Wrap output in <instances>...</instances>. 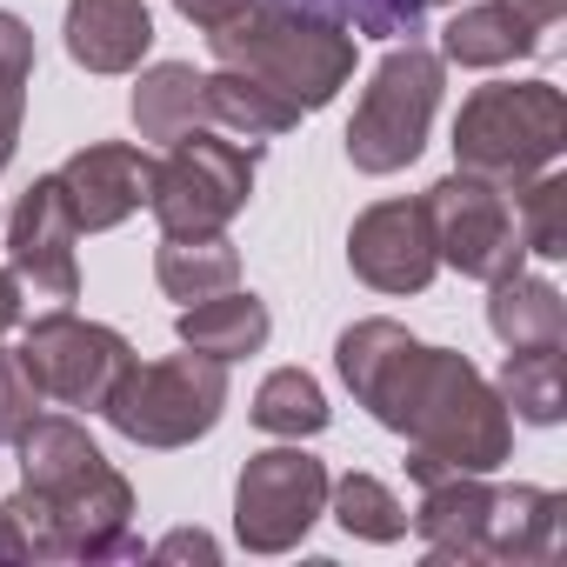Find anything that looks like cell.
Instances as JSON below:
<instances>
[{"label":"cell","instance_id":"6da1fadb","mask_svg":"<svg viewBox=\"0 0 567 567\" xmlns=\"http://www.w3.org/2000/svg\"><path fill=\"white\" fill-rule=\"evenodd\" d=\"M334 361L354 401L408 441V474L421 487L447 474H494L507 461L514 447L507 401L467 354L427 348L401 321H354Z\"/></svg>","mask_w":567,"mask_h":567},{"label":"cell","instance_id":"7a4b0ae2","mask_svg":"<svg viewBox=\"0 0 567 567\" xmlns=\"http://www.w3.org/2000/svg\"><path fill=\"white\" fill-rule=\"evenodd\" d=\"M21 447V494L8 514L21 520L28 560H127L141 540L127 534L134 487L107 467V454L87 441L81 421L34 414Z\"/></svg>","mask_w":567,"mask_h":567},{"label":"cell","instance_id":"3957f363","mask_svg":"<svg viewBox=\"0 0 567 567\" xmlns=\"http://www.w3.org/2000/svg\"><path fill=\"white\" fill-rule=\"evenodd\" d=\"M207 48L220 68L260 81L267 94H280L301 114L328 107L354 74V34L280 8V0H240L227 21L207 28Z\"/></svg>","mask_w":567,"mask_h":567},{"label":"cell","instance_id":"277c9868","mask_svg":"<svg viewBox=\"0 0 567 567\" xmlns=\"http://www.w3.org/2000/svg\"><path fill=\"white\" fill-rule=\"evenodd\" d=\"M567 147V101L554 81H494L474 87L454 121V167L494 187H527Z\"/></svg>","mask_w":567,"mask_h":567},{"label":"cell","instance_id":"5b68a950","mask_svg":"<svg viewBox=\"0 0 567 567\" xmlns=\"http://www.w3.org/2000/svg\"><path fill=\"white\" fill-rule=\"evenodd\" d=\"M227 408V361L207 354H174V361H127V374L107 394V427L127 434L134 447H187L200 441Z\"/></svg>","mask_w":567,"mask_h":567},{"label":"cell","instance_id":"8992f818","mask_svg":"<svg viewBox=\"0 0 567 567\" xmlns=\"http://www.w3.org/2000/svg\"><path fill=\"white\" fill-rule=\"evenodd\" d=\"M434 107H441V54L421 41H394V54L374 68L348 121V161L361 174H401L427 147Z\"/></svg>","mask_w":567,"mask_h":567},{"label":"cell","instance_id":"52a82bcc","mask_svg":"<svg viewBox=\"0 0 567 567\" xmlns=\"http://www.w3.org/2000/svg\"><path fill=\"white\" fill-rule=\"evenodd\" d=\"M254 161H260L254 141L240 147L207 127L167 141V161H154V194H147L161 234H220L254 194Z\"/></svg>","mask_w":567,"mask_h":567},{"label":"cell","instance_id":"ba28073f","mask_svg":"<svg viewBox=\"0 0 567 567\" xmlns=\"http://www.w3.org/2000/svg\"><path fill=\"white\" fill-rule=\"evenodd\" d=\"M328 514V467L308 447H267L234 481V534L247 554H288Z\"/></svg>","mask_w":567,"mask_h":567},{"label":"cell","instance_id":"9c48e42d","mask_svg":"<svg viewBox=\"0 0 567 567\" xmlns=\"http://www.w3.org/2000/svg\"><path fill=\"white\" fill-rule=\"evenodd\" d=\"M427 227H434V254L447 260V267H461L467 280H501V274H514L520 267V220H514V207H507V187H494V181H481V174H447V181H434L427 194Z\"/></svg>","mask_w":567,"mask_h":567},{"label":"cell","instance_id":"30bf717a","mask_svg":"<svg viewBox=\"0 0 567 567\" xmlns=\"http://www.w3.org/2000/svg\"><path fill=\"white\" fill-rule=\"evenodd\" d=\"M21 368L34 374V388L61 408H107L114 381L127 374V341L101 321H81L74 308H54L28 328V341L14 348Z\"/></svg>","mask_w":567,"mask_h":567},{"label":"cell","instance_id":"8fae6325","mask_svg":"<svg viewBox=\"0 0 567 567\" xmlns=\"http://www.w3.org/2000/svg\"><path fill=\"white\" fill-rule=\"evenodd\" d=\"M348 260L374 295H421L441 267L427 200H374L348 234Z\"/></svg>","mask_w":567,"mask_h":567},{"label":"cell","instance_id":"7c38bea8","mask_svg":"<svg viewBox=\"0 0 567 567\" xmlns=\"http://www.w3.org/2000/svg\"><path fill=\"white\" fill-rule=\"evenodd\" d=\"M74 240H81V227L68 214V194H61L54 174H41L8 214V267H14V280H28V288L48 295V301H74L81 295Z\"/></svg>","mask_w":567,"mask_h":567},{"label":"cell","instance_id":"4fadbf2b","mask_svg":"<svg viewBox=\"0 0 567 567\" xmlns=\"http://www.w3.org/2000/svg\"><path fill=\"white\" fill-rule=\"evenodd\" d=\"M54 181H61V194H68L74 227H81V234H107V227H121L134 207H147V194H154V154H141V147H127V141H94V147H81Z\"/></svg>","mask_w":567,"mask_h":567},{"label":"cell","instance_id":"5bb4252c","mask_svg":"<svg viewBox=\"0 0 567 567\" xmlns=\"http://www.w3.org/2000/svg\"><path fill=\"white\" fill-rule=\"evenodd\" d=\"M560 514L567 501L554 487H487L474 560H547L560 547Z\"/></svg>","mask_w":567,"mask_h":567},{"label":"cell","instance_id":"9a60e30c","mask_svg":"<svg viewBox=\"0 0 567 567\" xmlns=\"http://www.w3.org/2000/svg\"><path fill=\"white\" fill-rule=\"evenodd\" d=\"M154 48L147 0H68V54L87 74H134Z\"/></svg>","mask_w":567,"mask_h":567},{"label":"cell","instance_id":"2e32d148","mask_svg":"<svg viewBox=\"0 0 567 567\" xmlns=\"http://www.w3.org/2000/svg\"><path fill=\"white\" fill-rule=\"evenodd\" d=\"M301 121V107H288L280 94H267L260 81L220 68V74H194V94H187V127H214V134H240V141H274Z\"/></svg>","mask_w":567,"mask_h":567},{"label":"cell","instance_id":"e0dca14e","mask_svg":"<svg viewBox=\"0 0 567 567\" xmlns=\"http://www.w3.org/2000/svg\"><path fill=\"white\" fill-rule=\"evenodd\" d=\"M494 301H487V328L501 334L507 354H534V348H567V301L554 280H534V274H501L487 280Z\"/></svg>","mask_w":567,"mask_h":567},{"label":"cell","instance_id":"ac0fdd59","mask_svg":"<svg viewBox=\"0 0 567 567\" xmlns=\"http://www.w3.org/2000/svg\"><path fill=\"white\" fill-rule=\"evenodd\" d=\"M540 48V28L527 14H514L507 0H481V8H454L447 34H441V54L454 68H507V61H527Z\"/></svg>","mask_w":567,"mask_h":567},{"label":"cell","instance_id":"d6986e66","mask_svg":"<svg viewBox=\"0 0 567 567\" xmlns=\"http://www.w3.org/2000/svg\"><path fill=\"white\" fill-rule=\"evenodd\" d=\"M267 334H274L267 308H260L254 295H240V288H220V295H207V301H194V308L181 315V348H194V354H207V361L260 354Z\"/></svg>","mask_w":567,"mask_h":567},{"label":"cell","instance_id":"ffe728a7","mask_svg":"<svg viewBox=\"0 0 567 567\" xmlns=\"http://www.w3.org/2000/svg\"><path fill=\"white\" fill-rule=\"evenodd\" d=\"M154 280L174 295V301H207L220 288L240 280V254L227 234H161V254H154Z\"/></svg>","mask_w":567,"mask_h":567},{"label":"cell","instance_id":"44dd1931","mask_svg":"<svg viewBox=\"0 0 567 567\" xmlns=\"http://www.w3.org/2000/svg\"><path fill=\"white\" fill-rule=\"evenodd\" d=\"M254 427L280 434V441H301V434H321L328 427V394L315 374L301 368H274L254 394Z\"/></svg>","mask_w":567,"mask_h":567},{"label":"cell","instance_id":"7402d4cb","mask_svg":"<svg viewBox=\"0 0 567 567\" xmlns=\"http://www.w3.org/2000/svg\"><path fill=\"white\" fill-rule=\"evenodd\" d=\"M520 421L534 427H554L560 408H567V368H560V348H534V354H507L501 368V388H494Z\"/></svg>","mask_w":567,"mask_h":567},{"label":"cell","instance_id":"603a6c76","mask_svg":"<svg viewBox=\"0 0 567 567\" xmlns=\"http://www.w3.org/2000/svg\"><path fill=\"white\" fill-rule=\"evenodd\" d=\"M295 14H315L328 28H354V34H374V41H414L421 21H427V0H280Z\"/></svg>","mask_w":567,"mask_h":567},{"label":"cell","instance_id":"cb8c5ba5","mask_svg":"<svg viewBox=\"0 0 567 567\" xmlns=\"http://www.w3.org/2000/svg\"><path fill=\"white\" fill-rule=\"evenodd\" d=\"M28 81H34V34L21 14H0V167L14 161V141H21Z\"/></svg>","mask_w":567,"mask_h":567},{"label":"cell","instance_id":"d4e9b609","mask_svg":"<svg viewBox=\"0 0 567 567\" xmlns=\"http://www.w3.org/2000/svg\"><path fill=\"white\" fill-rule=\"evenodd\" d=\"M328 494H334V520H341L354 540H401V534H408V507H401L374 474L328 481Z\"/></svg>","mask_w":567,"mask_h":567},{"label":"cell","instance_id":"484cf974","mask_svg":"<svg viewBox=\"0 0 567 567\" xmlns=\"http://www.w3.org/2000/svg\"><path fill=\"white\" fill-rule=\"evenodd\" d=\"M520 194V247L540 260L567 254V174H534Z\"/></svg>","mask_w":567,"mask_h":567},{"label":"cell","instance_id":"4316f807","mask_svg":"<svg viewBox=\"0 0 567 567\" xmlns=\"http://www.w3.org/2000/svg\"><path fill=\"white\" fill-rule=\"evenodd\" d=\"M34 414H41V388H34V374L21 368L14 348H0V447H14V441L34 427Z\"/></svg>","mask_w":567,"mask_h":567},{"label":"cell","instance_id":"83f0119b","mask_svg":"<svg viewBox=\"0 0 567 567\" xmlns=\"http://www.w3.org/2000/svg\"><path fill=\"white\" fill-rule=\"evenodd\" d=\"M154 554H161V560H187V554H194V560H214L220 547H214V540H207L200 527H181V534H167V540H161Z\"/></svg>","mask_w":567,"mask_h":567},{"label":"cell","instance_id":"f1b7e54d","mask_svg":"<svg viewBox=\"0 0 567 567\" xmlns=\"http://www.w3.org/2000/svg\"><path fill=\"white\" fill-rule=\"evenodd\" d=\"M174 8H181V14H187V21H194L200 34H207L214 21H227V14L240 8V0H174Z\"/></svg>","mask_w":567,"mask_h":567},{"label":"cell","instance_id":"f546056e","mask_svg":"<svg viewBox=\"0 0 567 567\" xmlns=\"http://www.w3.org/2000/svg\"><path fill=\"white\" fill-rule=\"evenodd\" d=\"M507 8H514V14H527V21H534V28L547 34V28H554V21L567 14V0H507Z\"/></svg>","mask_w":567,"mask_h":567},{"label":"cell","instance_id":"4dcf8cb0","mask_svg":"<svg viewBox=\"0 0 567 567\" xmlns=\"http://www.w3.org/2000/svg\"><path fill=\"white\" fill-rule=\"evenodd\" d=\"M14 321H21V280H14V267H0V334Z\"/></svg>","mask_w":567,"mask_h":567},{"label":"cell","instance_id":"1f68e13d","mask_svg":"<svg viewBox=\"0 0 567 567\" xmlns=\"http://www.w3.org/2000/svg\"><path fill=\"white\" fill-rule=\"evenodd\" d=\"M427 8H461V0H427Z\"/></svg>","mask_w":567,"mask_h":567}]
</instances>
